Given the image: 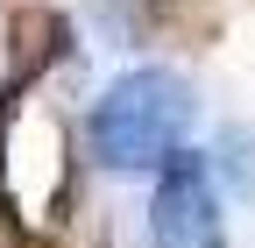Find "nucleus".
Returning <instances> with one entry per match:
<instances>
[{
    "instance_id": "2",
    "label": "nucleus",
    "mask_w": 255,
    "mask_h": 248,
    "mask_svg": "<svg viewBox=\"0 0 255 248\" xmlns=\"http://www.w3.org/2000/svg\"><path fill=\"white\" fill-rule=\"evenodd\" d=\"M149 241L156 248H227V220H220V192L199 156H170L163 184L149 206Z\"/></svg>"
},
{
    "instance_id": "1",
    "label": "nucleus",
    "mask_w": 255,
    "mask_h": 248,
    "mask_svg": "<svg viewBox=\"0 0 255 248\" xmlns=\"http://www.w3.org/2000/svg\"><path fill=\"white\" fill-rule=\"evenodd\" d=\"M184 128H191V92L170 71H135L107 85V100L92 107V149L114 170H156L184 156Z\"/></svg>"
}]
</instances>
